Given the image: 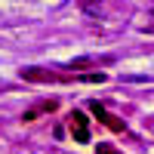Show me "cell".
Instances as JSON below:
<instances>
[{
	"label": "cell",
	"mask_w": 154,
	"mask_h": 154,
	"mask_svg": "<svg viewBox=\"0 0 154 154\" xmlns=\"http://www.w3.org/2000/svg\"><path fill=\"white\" fill-rule=\"evenodd\" d=\"M22 77H25V80H31V83H49V80H59L56 74H49V71H43V68H25Z\"/></svg>",
	"instance_id": "obj_1"
},
{
	"label": "cell",
	"mask_w": 154,
	"mask_h": 154,
	"mask_svg": "<svg viewBox=\"0 0 154 154\" xmlns=\"http://www.w3.org/2000/svg\"><path fill=\"white\" fill-rule=\"evenodd\" d=\"M102 123H105L108 130H114V133H123V130H126V123H123L120 117H114V114H105V120H102Z\"/></svg>",
	"instance_id": "obj_2"
},
{
	"label": "cell",
	"mask_w": 154,
	"mask_h": 154,
	"mask_svg": "<svg viewBox=\"0 0 154 154\" xmlns=\"http://www.w3.org/2000/svg\"><path fill=\"white\" fill-rule=\"evenodd\" d=\"M71 136H74V142L86 145L89 142V126H71Z\"/></svg>",
	"instance_id": "obj_3"
},
{
	"label": "cell",
	"mask_w": 154,
	"mask_h": 154,
	"mask_svg": "<svg viewBox=\"0 0 154 154\" xmlns=\"http://www.w3.org/2000/svg\"><path fill=\"white\" fill-rule=\"evenodd\" d=\"M68 120H71V126H89V120H86V114H83V111H71V114H68Z\"/></svg>",
	"instance_id": "obj_4"
},
{
	"label": "cell",
	"mask_w": 154,
	"mask_h": 154,
	"mask_svg": "<svg viewBox=\"0 0 154 154\" xmlns=\"http://www.w3.org/2000/svg\"><path fill=\"white\" fill-rule=\"evenodd\" d=\"M80 80H83V83H105L108 74H105V71H96V74H83Z\"/></svg>",
	"instance_id": "obj_5"
},
{
	"label": "cell",
	"mask_w": 154,
	"mask_h": 154,
	"mask_svg": "<svg viewBox=\"0 0 154 154\" xmlns=\"http://www.w3.org/2000/svg\"><path fill=\"white\" fill-rule=\"evenodd\" d=\"M89 111H93V114H96V117H99V120H105V114H108L105 108H102V105H99V102H89Z\"/></svg>",
	"instance_id": "obj_6"
},
{
	"label": "cell",
	"mask_w": 154,
	"mask_h": 154,
	"mask_svg": "<svg viewBox=\"0 0 154 154\" xmlns=\"http://www.w3.org/2000/svg\"><path fill=\"white\" fill-rule=\"evenodd\" d=\"M96 154H120V151L114 148V145H99V148H96Z\"/></svg>",
	"instance_id": "obj_7"
},
{
	"label": "cell",
	"mask_w": 154,
	"mask_h": 154,
	"mask_svg": "<svg viewBox=\"0 0 154 154\" xmlns=\"http://www.w3.org/2000/svg\"><path fill=\"white\" fill-rule=\"evenodd\" d=\"M86 65H93V59H74L71 62V68H86Z\"/></svg>",
	"instance_id": "obj_8"
},
{
	"label": "cell",
	"mask_w": 154,
	"mask_h": 154,
	"mask_svg": "<svg viewBox=\"0 0 154 154\" xmlns=\"http://www.w3.org/2000/svg\"><path fill=\"white\" fill-rule=\"evenodd\" d=\"M37 114H40V111H25V114H22V120H25V123H31V120H37Z\"/></svg>",
	"instance_id": "obj_9"
}]
</instances>
